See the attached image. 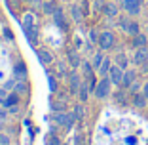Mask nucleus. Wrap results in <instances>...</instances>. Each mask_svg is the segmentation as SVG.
Returning <instances> with one entry per match:
<instances>
[{
  "instance_id": "1",
  "label": "nucleus",
  "mask_w": 148,
  "mask_h": 145,
  "mask_svg": "<svg viewBox=\"0 0 148 145\" xmlns=\"http://www.w3.org/2000/svg\"><path fill=\"white\" fill-rule=\"evenodd\" d=\"M110 84H112V80L106 78V76H103V78L97 82V88H95V97H97V99H105V97H108Z\"/></svg>"
},
{
  "instance_id": "2",
  "label": "nucleus",
  "mask_w": 148,
  "mask_h": 145,
  "mask_svg": "<svg viewBox=\"0 0 148 145\" xmlns=\"http://www.w3.org/2000/svg\"><path fill=\"white\" fill-rule=\"evenodd\" d=\"M99 46L103 50H110L114 46V35L110 31H105V33H101L99 35Z\"/></svg>"
},
{
  "instance_id": "3",
  "label": "nucleus",
  "mask_w": 148,
  "mask_h": 145,
  "mask_svg": "<svg viewBox=\"0 0 148 145\" xmlns=\"http://www.w3.org/2000/svg\"><path fill=\"white\" fill-rule=\"evenodd\" d=\"M55 120H57V124H63L65 128H72L76 117H74V113L72 114H69V113H55Z\"/></svg>"
},
{
  "instance_id": "4",
  "label": "nucleus",
  "mask_w": 148,
  "mask_h": 145,
  "mask_svg": "<svg viewBox=\"0 0 148 145\" xmlns=\"http://www.w3.org/2000/svg\"><path fill=\"white\" fill-rule=\"evenodd\" d=\"M108 76H110V80H112V84H122V80H123V69L120 65L110 67Z\"/></svg>"
},
{
  "instance_id": "5",
  "label": "nucleus",
  "mask_w": 148,
  "mask_h": 145,
  "mask_svg": "<svg viewBox=\"0 0 148 145\" xmlns=\"http://www.w3.org/2000/svg\"><path fill=\"white\" fill-rule=\"evenodd\" d=\"M123 8H125L127 13L137 15L140 12V0H123Z\"/></svg>"
},
{
  "instance_id": "6",
  "label": "nucleus",
  "mask_w": 148,
  "mask_h": 145,
  "mask_svg": "<svg viewBox=\"0 0 148 145\" xmlns=\"http://www.w3.org/2000/svg\"><path fill=\"white\" fill-rule=\"evenodd\" d=\"M36 53H38V59H40L42 65H51V63H53V56L49 53V50L38 48V50H36Z\"/></svg>"
},
{
  "instance_id": "7",
  "label": "nucleus",
  "mask_w": 148,
  "mask_h": 145,
  "mask_svg": "<svg viewBox=\"0 0 148 145\" xmlns=\"http://www.w3.org/2000/svg\"><path fill=\"white\" fill-rule=\"evenodd\" d=\"M53 21H55V25L59 27V29H66V21H65V12H63V8H57L55 12H53Z\"/></svg>"
},
{
  "instance_id": "8",
  "label": "nucleus",
  "mask_w": 148,
  "mask_h": 145,
  "mask_svg": "<svg viewBox=\"0 0 148 145\" xmlns=\"http://www.w3.org/2000/svg\"><path fill=\"white\" fill-rule=\"evenodd\" d=\"M69 80H70V92H72V94H78L80 84H82V80H80L78 73H76V71H72V73L69 75Z\"/></svg>"
},
{
  "instance_id": "9",
  "label": "nucleus",
  "mask_w": 148,
  "mask_h": 145,
  "mask_svg": "<svg viewBox=\"0 0 148 145\" xmlns=\"http://www.w3.org/2000/svg\"><path fill=\"white\" fill-rule=\"evenodd\" d=\"M103 12H105V15H108V17H116L118 15V6L112 4V2H108V4L103 6Z\"/></svg>"
},
{
  "instance_id": "10",
  "label": "nucleus",
  "mask_w": 148,
  "mask_h": 145,
  "mask_svg": "<svg viewBox=\"0 0 148 145\" xmlns=\"http://www.w3.org/2000/svg\"><path fill=\"white\" fill-rule=\"evenodd\" d=\"M25 35H27V38H29V42H31L32 46L38 44V31H36L34 27H32V29H27Z\"/></svg>"
},
{
  "instance_id": "11",
  "label": "nucleus",
  "mask_w": 148,
  "mask_h": 145,
  "mask_svg": "<svg viewBox=\"0 0 148 145\" xmlns=\"http://www.w3.org/2000/svg\"><path fill=\"white\" fill-rule=\"evenodd\" d=\"M110 67H112V65H110V59H108V57H105V59H103V63H101V67L97 71H99L101 76H106L110 73Z\"/></svg>"
},
{
  "instance_id": "12",
  "label": "nucleus",
  "mask_w": 148,
  "mask_h": 145,
  "mask_svg": "<svg viewBox=\"0 0 148 145\" xmlns=\"http://www.w3.org/2000/svg\"><path fill=\"white\" fill-rule=\"evenodd\" d=\"M57 10V4L55 2H48V0H46V2H42V12L46 13V15H53V12H55Z\"/></svg>"
},
{
  "instance_id": "13",
  "label": "nucleus",
  "mask_w": 148,
  "mask_h": 145,
  "mask_svg": "<svg viewBox=\"0 0 148 145\" xmlns=\"http://www.w3.org/2000/svg\"><path fill=\"white\" fill-rule=\"evenodd\" d=\"M146 59H148V50L146 48H140L139 52L135 53V63H137V65H140V63H144Z\"/></svg>"
},
{
  "instance_id": "14",
  "label": "nucleus",
  "mask_w": 148,
  "mask_h": 145,
  "mask_svg": "<svg viewBox=\"0 0 148 145\" xmlns=\"http://www.w3.org/2000/svg\"><path fill=\"white\" fill-rule=\"evenodd\" d=\"M135 80V71H125L123 73V80H122V86H131Z\"/></svg>"
},
{
  "instance_id": "15",
  "label": "nucleus",
  "mask_w": 148,
  "mask_h": 145,
  "mask_svg": "<svg viewBox=\"0 0 148 145\" xmlns=\"http://www.w3.org/2000/svg\"><path fill=\"white\" fill-rule=\"evenodd\" d=\"M70 13H72V19L74 21H82V17H84V13H82V10H80V6H76V4H72L70 6Z\"/></svg>"
},
{
  "instance_id": "16",
  "label": "nucleus",
  "mask_w": 148,
  "mask_h": 145,
  "mask_svg": "<svg viewBox=\"0 0 148 145\" xmlns=\"http://www.w3.org/2000/svg\"><path fill=\"white\" fill-rule=\"evenodd\" d=\"M69 61H70V65H72V69H78L80 67V57L74 50H69Z\"/></svg>"
},
{
  "instance_id": "17",
  "label": "nucleus",
  "mask_w": 148,
  "mask_h": 145,
  "mask_svg": "<svg viewBox=\"0 0 148 145\" xmlns=\"http://www.w3.org/2000/svg\"><path fill=\"white\" fill-rule=\"evenodd\" d=\"M49 107H51L53 113H61V111H65V109H66V103H65V101H53V99H51Z\"/></svg>"
},
{
  "instance_id": "18",
  "label": "nucleus",
  "mask_w": 148,
  "mask_h": 145,
  "mask_svg": "<svg viewBox=\"0 0 148 145\" xmlns=\"http://www.w3.org/2000/svg\"><path fill=\"white\" fill-rule=\"evenodd\" d=\"M87 94H89V84H87V82H82V84H80V90H78L80 99L86 101V99H87Z\"/></svg>"
},
{
  "instance_id": "19",
  "label": "nucleus",
  "mask_w": 148,
  "mask_h": 145,
  "mask_svg": "<svg viewBox=\"0 0 148 145\" xmlns=\"http://www.w3.org/2000/svg\"><path fill=\"white\" fill-rule=\"evenodd\" d=\"M17 101H19V94L15 92V94H10L8 99H6L2 105H4V107H12V105H17Z\"/></svg>"
},
{
  "instance_id": "20",
  "label": "nucleus",
  "mask_w": 148,
  "mask_h": 145,
  "mask_svg": "<svg viewBox=\"0 0 148 145\" xmlns=\"http://www.w3.org/2000/svg\"><path fill=\"white\" fill-rule=\"evenodd\" d=\"M146 42H148V38L143 36V35H135L133 36V46H135V48H143Z\"/></svg>"
},
{
  "instance_id": "21",
  "label": "nucleus",
  "mask_w": 148,
  "mask_h": 145,
  "mask_svg": "<svg viewBox=\"0 0 148 145\" xmlns=\"http://www.w3.org/2000/svg\"><path fill=\"white\" fill-rule=\"evenodd\" d=\"M34 27V17H32V13H27L25 15V19H23V29H32Z\"/></svg>"
},
{
  "instance_id": "22",
  "label": "nucleus",
  "mask_w": 148,
  "mask_h": 145,
  "mask_svg": "<svg viewBox=\"0 0 148 145\" xmlns=\"http://www.w3.org/2000/svg\"><path fill=\"white\" fill-rule=\"evenodd\" d=\"M15 75L17 76H21V78H25L27 76V69H25V63H15Z\"/></svg>"
},
{
  "instance_id": "23",
  "label": "nucleus",
  "mask_w": 148,
  "mask_h": 145,
  "mask_svg": "<svg viewBox=\"0 0 148 145\" xmlns=\"http://www.w3.org/2000/svg\"><path fill=\"white\" fill-rule=\"evenodd\" d=\"M125 31L129 33V35L135 36V35H139V25H137L135 21H129V23H127V27H125Z\"/></svg>"
},
{
  "instance_id": "24",
  "label": "nucleus",
  "mask_w": 148,
  "mask_h": 145,
  "mask_svg": "<svg viewBox=\"0 0 148 145\" xmlns=\"http://www.w3.org/2000/svg\"><path fill=\"white\" fill-rule=\"evenodd\" d=\"M116 61H118V65L122 67V69H125V67H127V57L123 56V53H118V57H116Z\"/></svg>"
},
{
  "instance_id": "25",
  "label": "nucleus",
  "mask_w": 148,
  "mask_h": 145,
  "mask_svg": "<svg viewBox=\"0 0 148 145\" xmlns=\"http://www.w3.org/2000/svg\"><path fill=\"white\" fill-rule=\"evenodd\" d=\"M48 84H49V92L55 94L57 92V80L53 78V76H49V78H48Z\"/></svg>"
},
{
  "instance_id": "26",
  "label": "nucleus",
  "mask_w": 148,
  "mask_h": 145,
  "mask_svg": "<svg viewBox=\"0 0 148 145\" xmlns=\"http://www.w3.org/2000/svg\"><path fill=\"white\" fill-rule=\"evenodd\" d=\"M74 117H76V120L84 117V107L82 105H76V107H74Z\"/></svg>"
},
{
  "instance_id": "27",
  "label": "nucleus",
  "mask_w": 148,
  "mask_h": 145,
  "mask_svg": "<svg viewBox=\"0 0 148 145\" xmlns=\"http://www.w3.org/2000/svg\"><path fill=\"white\" fill-rule=\"evenodd\" d=\"M103 59H105V57L101 56V53H97V56L93 57V67H95V69H99V67H101V63H103Z\"/></svg>"
},
{
  "instance_id": "28",
  "label": "nucleus",
  "mask_w": 148,
  "mask_h": 145,
  "mask_svg": "<svg viewBox=\"0 0 148 145\" xmlns=\"http://www.w3.org/2000/svg\"><path fill=\"white\" fill-rule=\"evenodd\" d=\"M15 92H17V94H25L27 92V84L25 82H17V84H15Z\"/></svg>"
},
{
  "instance_id": "29",
  "label": "nucleus",
  "mask_w": 148,
  "mask_h": 145,
  "mask_svg": "<svg viewBox=\"0 0 148 145\" xmlns=\"http://www.w3.org/2000/svg\"><path fill=\"white\" fill-rule=\"evenodd\" d=\"M133 103H135L137 107H143L146 101H144V96H135V99H133Z\"/></svg>"
},
{
  "instance_id": "30",
  "label": "nucleus",
  "mask_w": 148,
  "mask_h": 145,
  "mask_svg": "<svg viewBox=\"0 0 148 145\" xmlns=\"http://www.w3.org/2000/svg\"><path fill=\"white\" fill-rule=\"evenodd\" d=\"M48 145H59V139H57V136H55V134L48 136Z\"/></svg>"
},
{
  "instance_id": "31",
  "label": "nucleus",
  "mask_w": 148,
  "mask_h": 145,
  "mask_svg": "<svg viewBox=\"0 0 148 145\" xmlns=\"http://www.w3.org/2000/svg\"><path fill=\"white\" fill-rule=\"evenodd\" d=\"M0 145H10V137L4 136V134H0Z\"/></svg>"
},
{
  "instance_id": "32",
  "label": "nucleus",
  "mask_w": 148,
  "mask_h": 145,
  "mask_svg": "<svg viewBox=\"0 0 148 145\" xmlns=\"http://www.w3.org/2000/svg\"><path fill=\"white\" fill-rule=\"evenodd\" d=\"M89 40H91V42H99V35H97L95 31H89Z\"/></svg>"
},
{
  "instance_id": "33",
  "label": "nucleus",
  "mask_w": 148,
  "mask_h": 145,
  "mask_svg": "<svg viewBox=\"0 0 148 145\" xmlns=\"http://www.w3.org/2000/svg\"><path fill=\"white\" fill-rule=\"evenodd\" d=\"M103 6H105L103 0H95V2H93V8H97V10H103Z\"/></svg>"
},
{
  "instance_id": "34",
  "label": "nucleus",
  "mask_w": 148,
  "mask_h": 145,
  "mask_svg": "<svg viewBox=\"0 0 148 145\" xmlns=\"http://www.w3.org/2000/svg\"><path fill=\"white\" fill-rule=\"evenodd\" d=\"M4 35H6V38H8V40H13V35H12L10 29H4Z\"/></svg>"
},
{
  "instance_id": "35",
  "label": "nucleus",
  "mask_w": 148,
  "mask_h": 145,
  "mask_svg": "<svg viewBox=\"0 0 148 145\" xmlns=\"http://www.w3.org/2000/svg\"><path fill=\"white\" fill-rule=\"evenodd\" d=\"M6 88H8V90L15 88V82H13V80H8V82H6Z\"/></svg>"
},
{
  "instance_id": "36",
  "label": "nucleus",
  "mask_w": 148,
  "mask_h": 145,
  "mask_svg": "<svg viewBox=\"0 0 148 145\" xmlns=\"http://www.w3.org/2000/svg\"><path fill=\"white\" fill-rule=\"evenodd\" d=\"M143 92H144V97H146V99H148V82L144 84V90H143Z\"/></svg>"
},
{
  "instance_id": "37",
  "label": "nucleus",
  "mask_w": 148,
  "mask_h": 145,
  "mask_svg": "<svg viewBox=\"0 0 148 145\" xmlns=\"http://www.w3.org/2000/svg\"><path fill=\"white\" fill-rule=\"evenodd\" d=\"M2 119H6V111L4 109H0V120H2Z\"/></svg>"
},
{
  "instance_id": "38",
  "label": "nucleus",
  "mask_w": 148,
  "mask_h": 145,
  "mask_svg": "<svg viewBox=\"0 0 148 145\" xmlns=\"http://www.w3.org/2000/svg\"><path fill=\"white\" fill-rule=\"evenodd\" d=\"M0 128H2V122H0Z\"/></svg>"
}]
</instances>
